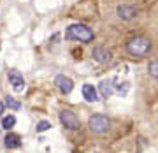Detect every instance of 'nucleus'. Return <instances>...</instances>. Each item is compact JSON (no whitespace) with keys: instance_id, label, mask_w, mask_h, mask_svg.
Masks as SVG:
<instances>
[{"instance_id":"nucleus-10","label":"nucleus","mask_w":158,"mask_h":153,"mask_svg":"<svg viewBox=\"0 0 158 153\" xmlns=\"http://www.w3.org/2000/svg\"><path fill=\"white\" fill-rule=\"evenodd\" d=\"M83 97H85L88 102H97L98 100L97 90L93 88V85H83Z\"/></svg>"},{"instance_id":"nucleus-13","label":"nucleus","mask_w":158,"mask_h":153,"mask_svg":"<svg viewBox=\"0 0 158 153\" xmlns=\"http://www.w3.org/2000/svg\"><path fill=\"white\" fill-rule=\"evenodd\" d=\"M14 123H16V118H14L12 114H9V116H6V118L2 120V127L7 129V130H9L11 127H14Z\"/></svg>"},{"instance_id":"nucleus-15","label":"nucleus","mask_w":158,"mask_h":153,"mask_svg":"<svg viewBox=\"0 0 158 153\" xmlns=\"http://www.w3.org/2000/svg\"><path fill=\"white\" fill-rule=\"evenodd\" d=\"M48 129H51V123H49V121H46V120L39 121V123H37V127H35V130H37V132H46Z\"/></svg>"},{"instance_id":"nucleus-12","label":"nucleus","mask_w":158,"mask_h":153,"mask_svg":"<svg viewBox=\"0 0 158 153\" xmlns=\"http://www.w3.org/2000/svg\"><path fill=\"white\" fill-rule=\"evenodd\" d=\"M148 70H149V74H151L155 79H158V58H156V60H153V62H149Z\"/></svg>"},{"instance_id":"nucleus-4","label":"nucleus","mask_w":158,"mask_h":153,"mask_svg":"<svg viewBox=\"0 0 158 153\" xmlns=\"http://www.w3.org/2000/svg\"><path fill=\"white\" fill-rule=\"evenodd\" d=\"M60 121H62V125L65 129H69V130H77L79 127H81L79 118L72 111H69V109H63L62 113H60Z\"/></svg>"},{"instance_id":"nucleus-16","label":"nucleus","mask_w":158,"mask_h":153,"mask_svg":"<svg viewBox=\"0 0 158 153\" xmlns=\"http://www.w3.org/2000/svg\"><path fill=\"white\" fill-rule=\"evenodd\" d=\"M4 108H6V104H4V102H0V114L4 113Z\"/></svg>"},{"instance_id":"nucleus-7","label":"nucleus","mask_w":158,"mask_h":153,"mask_svg":"<svg viewBox=\"0 0 158 153\" xmlns=\"http://www.w3.org/2000/svg\"><path fill=\"white\" fill-rule=\"evenodd\" d=\"M55 85L58 86V90L62 91V93H70L74 88V81L70 78H67V76H56Z\"/></svg>"},{"instance_id":"nucleus-2","label":"nucleus","mask_w":158,"mask_h":153,"mask_svg":"<svg viewBox=\"0 0 158 153\" xmlns=\"http://www.w3.org/2000/svg\"><path fill=\"white\" fill-rule=\"evenodd\" d=\"M65 39L69 40H79V42H90L93 40V32L90 27L81 25V23H74L65 32Z\"/></svg>"},{"instance_id":"nucleus-3","label":"nucleus","mask_w":158,"mask_h":153,"mask_svg":"<svg viewBox=\"0 0 158 153\" xmlns=\"http://www.w3.org/2000/svg\"><path fill=\"white\" fill-rule=\"evenodd\" d=\"M109 125H111V121H109V118L104 116V114H93V116H90V120H88V127H90V130L95 132V134H102V132L109 130Z\"/></svg>"},{"instance_id":"nucleus-1","label":"nucleus","mask_w":158,"mask_h":153,"mask_svg":"<svg viewBox=\"0 0 158 153\" xmlns=\"http://www.w3.org/2000/svg\"><path fill=\"white\" fill-rule=\"evenodd\" d=\"M127 51H128L132 57L142 58L146 57L148 53L151 51V40L144 37V35H135V37H130L127 40Z\"/></svg>"},{"instance_id":"nucleus-9","label":"nucleus","mask_w":158,"mask_h":153,"mask_svg":"<svg viewBox=\"0 0 158 153\" xmlns=\"http://www.w3.org/2000/svg\"><path fill=\"white\" fill-rule=\"evenodd\" d=\"M114 93V86H113V81L111 79H104L100 83V95L104 99H109V97Z\"/></svg>"},{"instance_id":"nucleus-6","label":"nucleus","mask_w":158,"mask_h":153,"mask_svg":"<svg viewBox=\"0 0 158 153\" xmlns=\"http://www.w3.org/2000/svg\"><path fill=\"white\" fill-rule=\"evenodd\" d=\"M93 60H97L98 63H107L111 60V51L107 48H102V46H97L93 48V53H91Z\"/></svg>"},{"instance_id":"nucleus-14","label":"nucleus","mask_w":158,"mask_h":153,"mask_svg":"<svg viewBox=\"0 0 158 153\" xmlns=\"http://www.w3.org/2000/svg\"><path fill=\"white\" fill-rule=\"evenodd\" d=\"M4 104L11 109H19V102H18L16 99H12V97H6V102H4Z\"/></svg>"},{"instance_id":"nucleus-5","label":"nucleus","mask_w":158,"mask_h":153,"mask_svg":"<svg viewBox=\"0 0 158 153\" xmlns=\"http://www.w3.org/2000/svg\"><path fill=\"white\" fill-rule=\"evenodd\" d=\"M7 78H9V83L12 85V88L16 91L25 90V79H23V76L18 72V70H9V72H7Z\"/></svg>"},{"instance_id":"nucleus-8","label":"nucleus","mask_w":158,"mask_h":153,"mask_svg":"<svg viewBox=\"0 0 158 153\" xmlns=\"http://www.w3.org/2000/svg\"><path fill=\"white\" fill-rule=\"evenodd\" d=\"M116 14H118V18H121V19H132V18L135 16V9H134L132 6L123 4V6H118Z\"/></svg>"},{"instance_id":"nucleus-11","label":"nucleus","mask_w":158,"mask_h":153,"mask_svg":"<svg viewBox=\"0 0 158 153\" xmlns=\"http://www.w3.org/2000/svg\"><path fill=\"white\" fill-rule=\"evenodd\" d=\"M4 141H6V146L9 148V150H14V148H18L21 144V139H19L18 134H7Z\"/></svg>"}]
</instances>
